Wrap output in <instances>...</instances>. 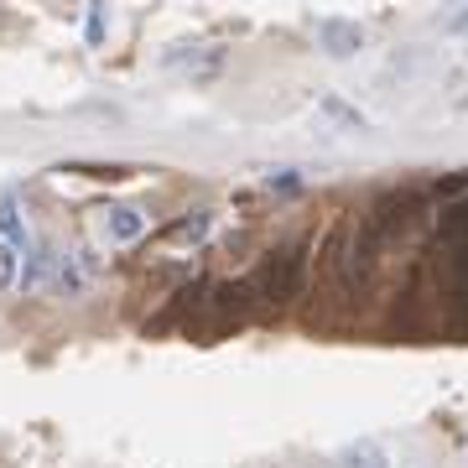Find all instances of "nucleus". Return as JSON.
I'll use <instances>...</instances> for the list:
<instances>
[{
  "mask_svg": "<svg viewBox=\"0 0 468 468\" xmlns=\"http://www.w3.org/2000/svg\"><path fill=\"white\" fill-rule=\"evenodd\" d=\"M146 229H151V218L135 203H110V208H100V234L110 245H135V239H146Z\"/></svg>",
  "mask_w": 468,
  "mask_h": 468,
  "instance_id": "7ed1b4c3",
  "label": "nucleus"
},
{
  "mask_svg": "<svg viewBox=\"0 0 468 468\" xmlns=\"http://www.w3.org/2000/svg\"><path fill=\"white\" fill-rule=\"evenodd\" d=\"M334 468H390V458H385L380 442L359 437V442H344V448L334 452Z\"/></svg>",
  "mask_w": 468,
  "mask_h": 468,
  "instance_id": "423d86ee",
  "label": "nucleus"
},
{
  "mask_svg": "<svg viewBox=\"0 0 468 468\" xmlns=\"http://www.w3.org/2000/svg\"><path fill=\"white\" fill-rule=\"evenodd\" d=\"M208 229H214V208H193V214H183L172 224V239L177 245H198V239H208Z\"/></svg>",
  "mask_w": 468,
  "mask_h": 468,
  "instance_id": "0eeeda50",
  "label": "nucleus"
},
{
  "mask_svg": "<svg viewBox=\"0 0 468 468\" xmlns=\"http://www.w3.org/2000/svg\"><path fill=\"white\" fill-rule=\"evenodd\" d=\"M302 286H307V239H286V245H276V250L255 266L250 297L261 302V313H276V318H282L286 307L302 297Z\"/></svg>",
  "mask_w": 468,
  "mask_h": 468,
  "instance_id": "f257e3e1",
  "label": "nucleus"
},
{
  "mask_svg": "<svg viewBox=\"0 0 468 468\" xmlns=\"http://www.w3.org/2000/svg\"><path fill=\"white\" fill-rule=\"evenodd\" d=\"M52 271H58V250H52L48 239H37L32 234V245H27V255H21V286L37 292V286L52 282Z\"/></svg>",
  "mask_w": 468,
  "mask_h": 468,
  "instance_id": "20e7f679",
  "label": "nucleus"
},
{
  "mask_svg": "<svg viewBox=\"0 0 468 468\" xmlns=\"http://www.w3.org/2000/svg\"><path fill=\"white\" fill-rule=\"evenodd\" d=\"M318 110H323V115H334V120H344L349 131H369V120L359 115V110H349V104H344V100H323Z\"/></svg>",
  "mask_w": 468,
  "mask_h": 468,
  "instance_id": "1a4fd4ad",
  "label": "nucleus"
},
{
  "mask_svg": "<svg viewBox=\"0 0 468 468\" xmlns=\"http://www.w3.org/2000/svg\"><path fill=\"white\" fill-rule=\"evenodd\" d=\"M11 286H21V250L0 239V292H11Z\"/></svg>",
  "mask_w": 468,
  "mask_h": 468,
  "instance_id": "6e6552de",
  "label": "nucleus"
},
{
  "mask_svg": "<svg viewBox=\"0 0 468 468\" xmlns=\"http://www.w3.org/2000/svg\"><path fill=\"white\" fill-rule=\"evenodd\" d=\"M0 239H5V245H16V250L32 245V229H27V214H21V198L11 193V187L0 193Z\"/></svg>",
  "mask_w": 468,
  "mask_h": 468,
  "instance_id": "39448f33",
  "label": "nucleus"
},
{
  "mask_svg": "<svg viewBox=\"0 0 468 468\" xmlns=\"http://www.w3.org/2000/svg\"><path fill=\"white\" fill-rule=\"evenodd\" d=\"M104 27H110V11H104V5H89V21H84L89 48H100V42H104Z\"/></svg>",
  "mask_w": 468,
  "mask_h": 468,
  "instance_id": "9d476101",
  "label": "nucleus"
},
{
  "mask_svg": "<svg viewBox=\"0 0 468 468\" xmlns=\"http://www.w3.org/2000/svg\"><path fill=\"white\" fill-rule=\"evenodd\" d=\"M266 183H271V187H286V193H297V187H302V177H297L292 167H282V172H271Z\"/></svg>",
  "mask_w": 468,
  "mask_h": 468,
  "instance_id": "9b49d317",
  "label": "nucleus"
},
{
  "mask_svg": "<svg viewBox=\"0 0 468 468\" xmlns=\"http://www.w3.org/2000/svg\"><path fill=\"white\" fill-rule=\"evenodd\" d=\"M369 42V32L354 16H318V48L328 58H359Z\"/></svg>",
  "mask_w": 468,
  "mask_h": 468,
  "instance_id": "f03ea898",
  "label": "nucleus"
}]
</instances>
